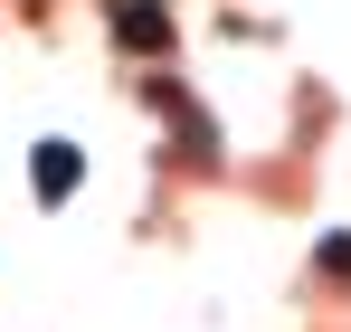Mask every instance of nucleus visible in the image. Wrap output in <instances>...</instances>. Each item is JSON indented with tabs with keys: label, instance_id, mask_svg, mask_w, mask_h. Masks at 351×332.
<instances>
[{
	"label": "nucleus",
	"instance_id": "nucleus-1",
	"mask_svg": "<svg viewBox=\"0 0 351 332\" xmlns=\"http://www.w3.org/2000/svg\"><path fill=\"white\" fill-rule=\"evenodd\" d=\"M114 38L133 57H171V19H162V0H114Z\"/></svg>",
	"mask_w": 351,
	"mask_h": 332
},
{
	"label": "nucleus",
	"instance_id": "nucleus-2",
	"mask_svg": "<svg viewBox=\"0 0 351 332\" xmlns=\"http://www.w3.org/2000/svg\"><path fill=\"white\" fill-rule=\"evenodd\" d=\"M76 143H38V152H29V190H38V200H76Z\"/></svg>",
	"mask_w": 351,
	"mask_h": 332
},
{
	"label": "nucleus",
	"instance_id": "nucleus-3",
	"mask_svg": "<svg viewBox=\"0 0 351 332\" xmlns=\"http://www.w3.org/2000/svg\"><path fill=\"white\" fill-rule=\"evenodd\" d=\"M323 276H351V237H323Z\"/></svg>",
	"mask_w": 351,
	"mask_h": 332
}]
</instances>
